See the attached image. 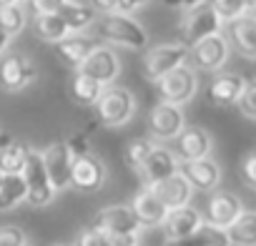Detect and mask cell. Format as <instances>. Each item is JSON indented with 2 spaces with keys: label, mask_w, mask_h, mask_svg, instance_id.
<instances>
[{
  "label": "cell",
  "mask_w": 256,
  "mask_h": 246,
  "mask_svg": "<svg viewBox=\"0 0 256 246\" xmlns=\"http://www.w3.org/2000/svg\"><path fill=\"white\" fill-rule=\"evenodd\" d=\"M244 83L246 78L241 73H234V70H218L214 73L211 83H208V100L216 106V108H231L238 103V96L244 90Z\"/></svg>",
  "instance_id": "cell-19"
},
{
  "label": "cell",
  "mask_w": 256,
  "mask_h": 246,
  "mask_svg": "<svg viewBox=\"0 0 256 246\" xmlns=\"http://www.w3.org/2000/svg\"><path fill=\"white\" fill-rule=\"evenodd\" d=\"M251 16H254V18H256V10H254V13H251Z\"/></svg>",
  "instance_id": "cell-48"
},
{
  "label": "cell",
  "mask_w": 256,
  "mask_h": 246,
  "mask_svg": "<svg viewBox=\"0 0 256 246\" xmlns=\"http://www.w3.org/2000/svg\"><path fill=\"white\" fill-rule=\"evenodd\" d=\"M73 246H113V244H110V236H106L103 231H98L93 226H86Z\"/></svg>",
  "instance_id": "cell-35"
},
{
  "label": "cell",
  "mask_w": 256,
  "mask_h": 246,
  "mask_svg": "<svg viewBox=\"0 0 256 246\" xmlns=\"http://www.w3.org/2000/svg\"><path fill=\"white\" fill-rule=\"evenodd\" d=\"M164 246H231V244H228L226 228H218V226H211L204 221L198 226V231H194L191 236L178 238V241H166Z\"/></svg>",
  "instance_id": "cell-25"
},
{
  "label": "cell",
  "mask_w": 256,
  "mask_h": 246,
  "mask_svg": "<svg viewBox=\"0 0 256 246\" xmlns=\"http://www.w3.org/2000/svg\"><path fill=\"white\" fill-rule=\"evenodd\" d=\"M231 56V46L226 40L224 33H216L196 46L188 48V66L198 73V70H206V73H218L226 60Z\"/></svg>",
  "instance_id": "cell-8"
},
{
  "label": "cell",
  "mask_w": 256,
  "mask_h": 246,
  "mask_svg": "<svg viewBox=\"0 0 256 246\" xmlns=\"http://www.w3.org/2000/svg\"><path fill=\"white\" fill-rule=\"evenodd\" d=\"M178 174L186 178V184L194 191H216L221 184V166L208 156V158H198V161H188V164H178Z\"/></svg>",
  "instance_id": "cell-18"
},
{
  "label": "cell",
  "mask_w": 256,
  "mask_h": 246,
  "mask_svg": "<svg viewBox=\"0 0 256 246\" xmlns=\"http://www.w3.org/2000/svg\"><path fill=\"white\" fill-rule=\"evenodd\" d=\"M20 3H26V0H20Z\"/></svg>",
  "instance_id": "cell-49"
},
{
  "label": "cell",
  "mask_w": 256,
  "mask_h": 246,
  "mask_svg": "<svg viewBox=\"0 0 256 246\" xmlns=\"http://www.w3.org/2000/svg\"><path fill=\"white\" fill-rule=\"evenodd\" d=\"M88 6H90L96 13L106 16V13H116V8H118V0H88Z\"/></svg>",
  "instance_id": "cell-41"
},
{
  "label": "cell",
  "mask_w": 256,
  "mask_h": 246,
  "mask_svg": "<svg viewBox=\"0 0 256 246\" xmlns=\"http://www.w3.org/2000/svg\"><path fill=\"white\" fill-rule=\"evenodd\" d=\"M211 148H214V141H211V134L201 126H186L178 138H176V148L174 156L178 164H188V161H198V158H208L211 156Z\"/></svg>",
  "instance_id": "cell-12"
},
{
  "label": "cell",
  "mask_w": 256,
  "mask_h": 246,
  "mask_svg": "<svg viewBox=\"0 0 256 246\" xmlns=\"http://www.w3.org/2000/svg\"><path fill=\"white\" fill-rule=\"evenodd\" d=\"M43 156V164H46V171H48V178L58 191H66L70 186V168H73V156L66 146V141H58V144H50L40 151Z\"/></svg>",
  "instance_id": "cell-15"
},
{
  "label": "cell",
  "mask_w": 256,
  "mask_h": 246,
  "mask_svg": "<svg viewBox=\"0 0 256 246\" xmlns=\"http://www.w3.org/2000/svg\"><path fill=\"white\" fill-rule=\"evenodd\" d=\"M161 3H164L166 8H174V10H184V13H188V10L204 6L206 0H161Z\"/></svg>",
  "instance_id": "cell-40"
},
{
  "label": "cell",
  "mask_w": 256,
  "mask_h": 246,
  "mask_svg": "<svg viewBox=\"0 0 256 246\" xmlns=\"http://www.w3.org/2000/svg\"><path fill=\"white\" fill-rule=\"evenodd\" d=\"M56 13L63 18V23L68 26L70 33H83V30L93 28V23L98 18V13L88 3H80V0H68V3H63Z\"/></svg>",
  "instance_id": "cell-24"
},
{
  "label": "cell",
  "mask_w": 256,
  "mask_h": 246,
  "mask_svg": "<svg viewBox=\"0 0 256 246\" xmlns=\"http://www.w3.org/2000/svg\"><path fill=\"white\" fill-rule=\"evenodd\" d=\"M10 40H13V38H10V36L3 30V28H0V56H6V50H8Z\"/></svg>",
  "instance_id": "cell-43"
},
{
  "label": "cell",
  "mask_w": 256,
  "mask_h": 246,
  "mask_svg": "<svg viewBox=\"0 0 256 246\" xmlns=\"http://www.w3.org/2000/svg\"><path fill=\"white\" fill-rule=\"evenodd\" d=\"M188 63V48L184 43H161L146 50L144 56V76L151 83H158L171 70Z\"/></svg>",
  "instance_id": "cell-4"
},
{
  "label": "cell",
  "mask_w": 256,
  "mask_h": 246,
  "mask_svg": "<svg viewBox=\"0 0 256 246\" xmlns=\"http://www.w3.org/2000/svg\"><path fill=\"white\" fill-rule=\"evenodd\" d=\"M226 40H228L231 50H236L241 58L256 60V18L254 16H244V18L228 23Z\"/></svg>",
  "instance_id": "cell-21"
},
{
  "label": "cell",
  "mask_w": 256,
  "mask_h": 246,
  "mask_svg": "<svg viewBox=\"0 0 256 246\" xmlns=\"http://www.w3.org/2000/svg\"><path fill=\"white\" fill-rule=\"evenodd\" d=\"M20 176H23V181H26V188H28L26 201H28L30 206L40 208V206H48V204L56 198V188H53V184H50V178H48V171H46V164H43L40 151L30 148Z\"/></svg>",
  "instance_id": "cell-5"
},
{
  "label": "cell",
  "mask_w": 256,
  "mask_h": 246,
  "mask_svg": "<svg viewBox=\"0 0 256 246\" xmlns=\"http://www.w3.org/2000/svg\"><path fill=\"white\" fill-rule=\"evenodd\" d=\"M38 78V66L26 53H6L0 58V88L18 93Z\"/></svg>",
  "instance_id": "cell-10"
},
{
  "label": "cell",
  "mask_w": 256,
  "mask_h": 246,
  "mask_svg": "<svg viewBox=\"0 0 256 246\" xmlns=\"http://www.w3.org/2000/svg\"><path fill=\"white\" fill-rule=\"evenodd\" d=\"M244 214V204L236 194L231 191H211L208 194V204L204 211V221L218 228H228L238 216Z\"/></svg>",
  "instance_id": "cell-13"
},
{
  "label": "cell",
  "mask_w": 256,
  "mask_h": 246,
  "mask_svg": "<svg viewBox=\"0 0 256 246\" xmlns=\"http://www.w3.org/2000/svg\"><path fill=\"white\" fill-rule=\"evenodd\" d=\"M33 30H36V36H38L40 40L53 43V46L70 36L68 26L63 23V18H60L58 13H38V16L33 18Z\"/></svg>",
  "instance_id": "cell-26"
},
{
  "label": "cell",
  "mask_w": 256,
  "mask_h": 246,
  "mask_svg": "<svg viewBox=\"0 0 256 246\" xmlns=\"http://www.w3.org/2000/svg\"><path fill=\"white\" fill-rule=\"evenodd\" d=\"M66 146H68V151H70L73 161H76V158H80V156H86V154H90L88 134H83V131H78L76 136H70V138L66 141Z\"/></svg>",
  "instance_id": "cell-38"
},
{
  "label": "cell",
  "mask_w": 256,
  "mask_h": 246,
  "mask_svg": "<svg viewBox=\"0 0 256 246\" xmlns=\"http://www.w3.org/2000/svg\"><path fill=\"white\" fill-rule=\"evenodd\" d=\"M238 174H241V181H244L251 191H256V151H251V154L244 156Z\"/></svg>",
  "instance_id": "cell-37"
},
{
  "label": "cell",
  "mask_w": 256,
  "mask_h": 246,
  "mask_svg": "<svg viewBox=\"0 0 256 246\" xmlns=\"http://www.w3.org/2000/svg\"><path fill=\"white\" fill-rule=\"evenodd\" d=\"M28 3L33 6V10L38 16V13H56L63 3H68V0H28Z\"/></svg>",
  "instance_id": "cell-39"
},
{
  "label": "cell",
  "mask_w": 256,
  "mask_h": 246,
  "mask_svg": "<svg viewBox=\"0 0 256 246\" xmlns=\"http://www.w3.org/2000/svg\"><path fill=\"white\" fill-rule=\"evenodd\" d=\"M204 224V214L196 208V206H181V208H174L166 214L164 224H161V231L166 236V241H178V238H186L191 236L194 231H198V226Z\"/></svg>",
  "instance_id": "cell-20"
},
{
  "label": "cell",
  "mask_w": 256,
  "mask_h": 246,
  "mask_svg": "<svg viewBox=\"0 0 256 246\" xmlns=\"http://www.w3.org/2000/svg\"><path fill=\"white\" fill-rule=\"evenodd\" d=\"M146 126H148V138L156 144H168L176 141L178 134L186 128V116L181 110V106H171L158 100L146 118Z\"/></svg>",
  "instance_id": "cell-3"
},
{
  "label": "cell",
  "mask_w": 256,
  "mask_h": 246,
  "mask_svg": "<svg viewBox=\"0 0 256 246\" xmlns=\"http://www.w3.org/2000/svg\"><path fill=\"white\" fill-rule=\"evenodd\" d=\"M28 26V10L23 3H10L0 8V28H3L10 38L20 36Z\"/></svg>",
  "instance_id": "cell-31"
},
{
  "label": "cell",
  "mask_w": 256,
  "mask_h": 246,
  "mask_svg": "<svg viewBox=\"0 0 256 246\" xmlns=\"http://www.w3.org/2000/svg\"><path fill=\"white\" fill-rule=\"evenodd\" d=\"M146 3H148V0H118V8H116V13H123V16H131L134 10L144 8Z\"/></svg>",
  "instance_id": "cell-42"
},
{
  "label": "cell",
  "mask_w": 256,
  "mask_h": 246,
  "mask_svg": "<svg viewBox=\"0 0 256 246\" xmlns=\"http://www.w3.org/2000/svg\"><path fill=\"white\" fill-rule=\"evenodd\" d=\"M30 154V146L26 141H8L6 146H0V174H20L26 166V158Z\"/></svg>",
  "instance_id": "cell-28"
},
{
  "label": "cell",
  "mask_w": 256,
  "mask_h": 246,
  "mask_svg": "<svg viewBox=\"0 0 256 246\" xmlns=\"http://www.w3.org/2000/svg\"><path fill=\"white\" fill-rule=\"evenodd\" d=\"M178 30H181V43L186 48H191V46H196V43L216 36V33H224V23L218 20V16L214 13V8L208 3H204V6L184 13Z\"/></svg>",
  "instance_id": "cell-6"
},
{
  "label": "cell",
  "mask_w": 256,
  "mask_h": 246,
  "mask_svg": "<svg viewBox=\"0 0 256 246\" xmlns=\"http://www.w3.org/2000/svg\"><path fill=\"white\" fill-rule=\"evenodd\" d=\"M3 176H6V174H0V184H3Z\"/></svg>",
  "instance_id": "cell-47"
},
{
  "label": "cell",
  "mask_w": 256,
  "mask_h": 246,
  "mask_svg": "<svg viewBox=\"0 0 256 246\" xmlns=\"http://www.w3.org/2000/svg\"><path fill=\"white\" fill-rule=\"evenodd\" d=\"M93 228L103 231L106 236H138L141 234V224L136 218V214L131 211L128 204H110V206H103L93 221H90Z\"/></svg>",
  "instance_id": "cell-7"
},
{
  "label": "cell",
  "mask_w": 256,
  "mask_h": 246,
  "mask_svg": "<svg viewBox=\"0 0 256 246\" xmlns=\"http://www.w3.org/2000/svg\"><path fill=\"white\" fill-rule=\"evenodd\" d=\"M93 36L98 40H106L113 50L123 48V50H146L148 46V30L134 20L131 16L123 13H106L98 16L93 23Z\"/></svg>",
  "instance_id": "cell-1"
},
{
  "label": "cell",
  "mask_w": 256,
  "mask_h": 246,
  "mask_svg": "<svg viewBox=\"0 0 256 246\" xmlns=\"http://www.w3.org/2000/svg\"><path fill=\"white\" fill-rule=\"evenodd\" d=\"M208 6L214 8V13L218 16V20H221L224 26H228V23H234V20L248 16V8H246L244 0H211Z\"/></svg>",
  "instance_id": "cell-33"
},
{
  "label": "cell",
  "mask_w": 256,
  "mask_h": 246,
  "mask_svg": "<svg viewBox=\"0 0 256 246\" xmlns=\"http://www.w3.org/2000/svg\"><path fill=\"white\" fill-rule=\"evenodd\" d=\"M26 196H28V188L20 174L3 176V184H0V214L18 208L26 201Z\"/></svg>",
  "instance_id": "cell-27"
},
{
  "label": "cell",
  "mask_w": 256,
  "mask_h": 246,
  "mask_svg": "<svg viewBox=\"0 0 256 246\" xmlns=\"http://www.w3.org/2000/svg\"><path fill=\"white\" fill-rule=\"evenodd\" d=\"M136 174H138L144 188H151V186L166 181L168 176L178 174V161H176V156H174L171 148H166V146L158 144V146L148 154V158L144 161V166H141Z\"/></svg>",
  "instance_id": "cell-14"
},
{
  "label": "cell",
  "mask_w": 256,
  "mask_h": 246,
  "mask_svg": "<svg viewBox=\"0 0 256 246\" xmlns=\"http://www.w3.org/2000/svg\"><path fill=\"white\" fill-rule=\"evenodd\" d=\"M68 90H70L73 103H78V106H96L98 98H100V93H103V86H100L98 80L83 76V73H76V76L70 78Z\"/></svg>",
  "instance_id": "cell-30"
},
{
  "label": "cell",
  "mask_w": 256,
  "mask_h": 246,
  "mask_svg": "<svg viewBox=\"0 0 256 246\" xmlns=\"http://www.w3.org/2000/svg\"><path fill=\"white\" fill-rule=\"evenodd\" d=\"M76 73H83V76L98 80V83L106 88V86H113V80L118 78V73H120V58H118V53H116L110 46H103V43H100V46L86 58V63H83Z\"/></svg>",
  "instance_id": "cell-11"
},
{
  "label": "cell",
  "mask_w": 256,
  "mask_h": 246,
  "mask_svg": "<svg viewBox=\"0 0 256 246\" xmlns=\"http://www.w3.org/2000/svg\"><path fill=\"white\" fill-rule=\"evenodd\" d=\"M231 246H256V211H246L226 228Z\"/></svg>",
  "instance_id": "cell-29"
},
{
  "label": "cell",
  "mask_w": 256,
  "mask_h": 246,
  "mask_svg": "<svg viewBox=\"0 0 256 246\" xmlns=\"http://www.w3.org/2000/svg\"><path fill=\"white\" fill-rule=\"evenodd\" d=\"M10 3H20V0H0V8H3V6H10Z\"/></svg>",
  "instance_id": "cell-45"
},
{
  "label": "cell",
  "mask_w": 256,
  "mask_h": 246,
  "mask_svg": "<svg viewBox=\"0 0 256 246\" xmlns=\"http://www.w3.org/2000/svg\"><path fill=\"white\" fill-rule=\"evenodd\" d=\"M136 113V96L123 88V86H106L98 103H96V116L98 123L106 128H118L126 126Z\"/></svg>",
  "instance_id": "cell-2"
},
{
  "label": "cell",
  "mask_w": 256,
  "mask_h": 246,
  "mask_svg": "<svg viewBox=\"0 0 256 246\" xmlns=\"http://www.w3.org/2000/svg\"><path fill=\"white\" fill-rule=\"evenodd\" d=\"M100 46V40L96 36H88V33H70L68 38H63L60 43H56V56L58 60L70 68V70H78L86 58Z\"/></svg>",
  "instance_id": "cell-17"
},
{
  "label": "cell",
  "mask_w": 256,
  "mask_h": 246,
  "mask_svg": "<svg viewBox=\"0 0 256 246\" xmlns=\"http://www.w3.org/2000/svg\"><path fill=\"white\" fill-rule=\"evenodd\" d=\"M236 108H238V113H241L244 118L256 120V78H246Z\"/></svg>",
  "instance_id": "cell-34"
},
{
  "label": "cell",
  "mask_w": 256,
  "mask_h": 246,
  "mask_svg": "<svg viewBox=\"0 0 256 246\" xmlns=\"http://www.w3.org/2000/svg\"><path fill=\"white\" fill-rule=\"evenodd\" d=\"M158 96L164 103H171V106H184L188 103L196 90H198V73L186 63L176 70H171L168 76H164L158 83Z\"/></svg>",
  "instance_id": "cell-9"
},
{
  "label": "cell",
  "mask_w": 256,
  "mask_h": 246,
  "mask_svg": "<svg viewBox=\"0 0 256 246\" xmlns=\"http://www.w3.org/2000/svg\"><path fill=\"white\" fill-rule=\"evenodd\" d=\"M56 246H70V244H56Z\"/></svg>",
  "instance_id": "cell-46"
},
{
  "label": "cell",
  "mask_w": 256,
  "mask_h": 246,
  "mask_svg": "<svg viewBox=\"0 0 256 246\" xmlns=\"http://www.w3.org/2000/svg\"><path fill=\"white\" fill-rule=\"evenodd\" d=\"M244 3H246V8H248V16L256 10V0H244Z\"/></svg>",
  "instance_id": "cell-44"
},
{
  "label": "cell",
  "mask_w": 256,
  "mask_h": 246,
  "mask_svg": "<svg viewBox=\"0 0 256 246\" xmlns=\"http://www.w3.org/2000/svg\"><path fill=\"white\" fill-rule=\"evenodd\" d=\"M151 191L158 196V201L166 206V211L188 206V204H191V196H194V188L186 184V178H184L181 174H174V176H168L166 181L151 186Z\"/></svg>",
  "instance_id": "cell-23"
},
{
  "label": "cell",
  "mask_w": 256,
  "mask_h": 246,
  "mask_svg": "<svg viewBox=\"0 0 256 246\" xmlns=\"http://www.w3.org/2000/svg\"><path fill=\"white\" fill-rule=\"evenodd\" d=\"M0 246H28V236L18 226H0Z\"/></svg>",
  "instance_id": "cell-36"
},
{
  "label": "cell",
  "mask_w": 256,
  "mask_h": 246,
  "mask_svg": "<svg viewBox=\"0 0 256 246\" xmlns=\"http://www.w3.org/2000/svg\"><path fill=\"white\" fill-rule=\"evenodd\" d=\"M106 178H108V168H106L103 158H98L96 154H86L73 161L70 186L76 191H98L106 184Z\"/></svg>",
  "instance_id": "cell-16"
},
{
  "label": "cell",
  "mask_w": 256,
  "mask_h": 246,
  "mask_svg": "<svg viewBox=\"0 0 256 246\" xmlns=\"http://www.w3.org/2000/svg\"><path fill=\"white\" fill-rule=\"evenodd\" d=\"M156 146H158V144L151 141L148 136H141V138L128 141L126 148H123V161H126V166L134 168V171H138V168L144 166V161L148 158V154H151Z\"/></svg>",
  "instance_id": "cell-32"
},
{
  "label": "cell",
  "mask_w": 256,
  "mask_h": 246,
  "mask_svg": "<svg viewBox=\"0 0 256 246\" xmlns=\"http://www.w3.org/2000/svg\"><path fill=\"white\" fill-rule=\"evenodd\" d=\"M128 206H131V211L136 214L141 228H156V226H161L164 218H166V214H168L166 206L158 201V196L151 188H141Z\"/></svg>",
  "instance_id": "cell-22"
}]
</instances>
